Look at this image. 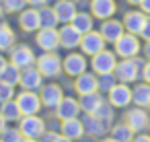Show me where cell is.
<instances>
[{
    "instance_id": "13",
    "label": "cell",
    "mask_w": 150,
    "mask_h": 142,
    "mask_svg": "<svg viewBox=\"0 0 150 142\" xmlns=\"http://www.w3.org/2000/svg\"><path fill=\"white\" fill-rule=\"evenodd\" d=\"M146 19H148V17H146L142 11H129V13H125V17H123V27H125L127 33L140 35L142 29H144Z\"/></svg>"
},
{
    "instance_id": "28",
    "label": "cell",
    "mask_w": 150,
    "mask_h": 142,
    "mask_svg": "<svg viewBox=\"0 0 150 142\" xmlns=\"http://www.w3.org/2000/svg\"><path fill=\"white\" fill-rule=\"evenodd\" d=\"M4 115V119L6 121H17V119H21V107H19V103L17 101H6V103H2V111H0Z\"/></svg>"
},
{
    "instance_id": "51",
    "label": "cell",
    "mask_w": 150,
    "mask_h": 142,
    "mask_svg": "<svg viewBox=\"0 0 150 142\" xmlns=\"http://www.w3.org/2000/svg\"><path fill=\"white\" fill-rule=\"evenodd\" d=\"M0 17H2V9H0Z\"/></svg>"
},
{
    "instance_id": "9",
    "label": "cell",
    "mask_w": 150,
    "mask_h": 142,
    "mask_svg": "<svg viewBox=\"0 0 150 142\" xmlns=\"http://www.w3.org/2000/svg\"><path fill=\"white\" fill-rule=\"evenodd\" d=\"M17 103L21 107V113L23 115H35L41 107V99L33 93V91H23L19 97H17Z\"/></svg>"
},
{
    "instance_id": "11",
    "label": "cell",
    "mask_w": 150,
    "mask_h": 142,
    "mask_svg": "<svg viewBox=\"0 0 150 142\" xmlns=\"http://www.w3.org/2000/svg\"><path fill=\"white\" fill-rule=\"evenodd\" d=\"M60 33V45L62 48H66V50H74V48H78L80 45V39H82V33L70 23H66L64 27H62V31H58Z\"/></svg>"
},
{
    "instance_id": "5",
    "label": "cell",
    "mask_w": 150,
    "mask_h": 142,
    "mask_svg": "<svg viewBox=\"0 0 150 142\" xmlns=\"http://www.w3.org/2000/svg\"><path fill=\"white\" fill-rule=\"evenodd\" d=\"M19 130L23 134V138H31V140H37L45 134V124L41 117L37 115H25L19 124Z\"/></svg>"
},
{
    "instance_id": "52",
    "label": "cell",
    "mask_w": 150,
    "mask_h": 142,
    "mask_svg": "<svg viewBox=\"0 0 150 142\" xmlns=\"http://www.w3.org/2000/svg\"><path fill=\"white\" fill-rule=\"evenodd\" d=\"M0 142H2V140H0Z\"/></svg>"
},
{
    "instance_id": "47",
    "label": "cell",
    "mask_w": 150,
    "mask_h": 142,
    "mask_svg": "<svg viewBox=\"0 0 150 142\" xmlns=\"http://www.w3.org/2000/svg\"><path fill=\"white\" fill-rule=\"evenodd\" d=\"M56 142H72V140H70V138H66V136H58V138H56Z\"/></svg>"
},
{
    "instance_id": "42",
    "label": "cell",
    "mask_w": 150,
    "mask_h": 142,
    "mask_svg": "<svg viewBox=\"0 0 150 142\" xmlns=\"http://www.w3.org/2000/svg\"><path fill=\"white\" fill-rule=\"evenodd\" d=\"M140 9H142L144 15H150V0H142V2H140Z\"/></svg>"
},
{
    "instance_id": "2",
    "label": "cell",
    "mask_w": 150,
    "mask_h": 142,
    "mask_svg": "<svg viewBox=\"0 0 150 142\" xmlns=\"http://www.w3.org/2000/svg\"><path fill=\"white\" fill-rule=\"evenodd\" d=\"M123 121H125L136 134L150 130V113L146 111V107H138V105H136L134 109H127L125 115H123Z\"/></svg>"
},
{
    "instance_id": "19",
    "label": "cell",
    "mask_w": 150,
    "mask_h": 142,
    "mask_svg": "<svg viewBox=\"0 0 150 142\" xmlns=\"http://www.w3.org/2000/svg\"><path fill=\"white\" fill-rule=\"evenodd\" d=\"M39 99H41V105H45V107H58V103L64 99V93L58 84H45V87H41Z\"/></svg>"
},
{
    "instance_id": "26",
    "label": "cell",
    "mask_w": 150,
    "mask_h": 142,
    "mask_svg": "<svg viewBox=\"0 0 150 142\" xmlns=\"http://www.w3.org/2000/svg\"><path fill=\"white\" fill-rule=\"evenodd\" d=\"M109 132H111V138L115 140V142H132L134 140V136H136V132L123 121V124H115L113 128H109Z\"/></svg>"
},
{
    "instance_id": "7",
    "label": "cell",
    "mask_w": 150,
    "mask_h": 142,
    "mask_svg": "<svg viewBox=\"0 0 150 142\" xmlns=\"http://www.w3.org/2000/svg\"><path fill=\"white\" fill-rule=\"evenodd\" d=\"M105 43H107V41L103 39L101 31H88V33H84L82 39H80V50H82L86 56H95V54H99V52L105 50Z\"/></svg>"
},
{
    "instance_id": "41",
    "label": "cell",
    "mask_w": 150,
    "mask_h": 142,
    "mask_svg": "<svg viewBox=\"0 0 150 142\" xmlns=\"http://www.w3.org/2000/svg\"><path fill=\"white\" fill-rule=\"evenodd\" d=\"M56 138H58L56 132H45V134L41 136V142H56Z\"/></svg>"
},
{
    "instance_id": "23",
    "label": "cell",
    "mask_w": 150,
    "mask_h": 142,
    "mask_svg": "<svg viewBox=\"0 0 150 142\" xmlns=\"http://www.w3.org/2000/svg\"><path fill=\"white\" fill-rule=\"evenodd\" d=\"M19 25H21V29L23 31H37L39 27H41V21H39V11H33V9H29V11H23L21 13V17H19Z\"/></svg>"
},
{
    "instance_id": "37",
    "label": "cell",
    "mask_w": 150,
    "mask_h": 142,
    "mask_svg": "<svg viewBox=\"0 0 150 142\" xmlns=\"http://www.w3.org/2000/svg\"><path fill=\"white\" fill-rule=\"evenodd\" d=\"M27 4V0H4V9L8 13H17V11H23V6Z\"/></svg>"
},
{
    "instance_id": "4",
    "label": "cell",
    "mask_w": 150,
    "mask_h": 142,
    "mask_svg": "<svg viewBox=\"0 0 150 142\" xmlns=\"http://www.w3.org/2000/svg\"><path fill=\"white\" fill-rule=\"evenodd\" d=\"M93 70L97 74H109V72H115V66H117V54L115 52H109V50H103L99 54L93 56V62H91Z\"/></svg>"
},
{
    "instance_id": "14",
    "label": "cell",
    "mask_w": 150,
    "mask_h": 142,
    "mask_svg": "<svg viewBox=\"0 0 150 142\" xmlns=\"http://www.w3.org/2000/svg\"><path fill=\"white\" fill-rule=\"evenodd\" d=\"M123 31H125L123 23H119V21H115V19H105L103 25H101V35H103V39L109 41V43H115V41L123 35Z\"/></svg>"
},
{
    "instance_id": "45",
    "label": "cell",
    "mask_w": 150,
    "mask_h": 142,
    "mask_svg": "<svg viewBox=\"0 0 150 142\" xmlns=\"http://www.w3.org/2000/svg\"><path fill=\"white\" fill-rule=\"evenodd\" d=\"M4 124H6V119H4V115H2V113H0V134H2V130L6 128Z\"/></svg>"
},
{
    "instance_id": "44",
    "label": "cell",
    "mask_w": 150,
    "mask_h": 142,
    "mask_svg": "<svg viewBox=\"0 0 150 142\" xmlns=\"http://www.w3.org/2000/svg\"><path fill=\"white\" fill-rule=\"evenodd\" d=\"M29 4H33V6H41V4H45L47 0H27Z\"/></svg>"
},
{
    "instance_id": "43",
    "label": "cell",
    "mask_w": 150,
    "mask_h": 142,
    "mask_svg": "<svg viewBox=\"0 0 150 142\" xmlns=\"http://www.w3.org/2000/svg\"><path fill=\"white\" fill-rule=\"evenodd\" d=\"M144 56H146V60H150V39H148L146 45H144Z\"/></svg>"
},
{
    "instance_id": "12",
    "label": "cell",
    "mask_w": 150,
    "mask_h": 142,
    "mask_svg": "<svg viewBox=\"0 0 150 142\" xmlns=\"http://www.w3.org/2000/svg\"><path fill=\"white\" fill-rule=\"evenodd\" d=\"M117 11V4L115 0H91V13L93 17L105 21V19H111Z\"/></svg>"
},
{
    "instance_id": "16",
    "label": "cell",
    "mask_w": 150,
    "mask_h": 142,
    "mask_svg": "<svg viewBox=\"0 0 150 142\" xmlns=\"http://www.w3.org/2000/svg\"><path fill=\"white\" fill-rule=\"evenodd\" d=\"M78 113H80V105H78V101L72 99V97H64V99L58 103V107H56V115H58L62 121H64V119L78 117Z\"/></svg>"
},
{
    "instance_id": "29",
    "label": "cell",
    "mask_w": 150,
    "mask_h": 142,
    "mask_svg": "<svg viewBox=\"0 0 150 142\" xmlns=\"http://www.w3.org/2000/svg\"><path fill=\"white\" fill-rule=\"evenodd\" d=\"M39 21H41V29H56V25L60 23L56 11L54 9H47V6L39 11Z\"/></svg>"
},
{
    "instance_id": "34",
    "label": "cell",
    "mask_w": 150,
    "mask_h": 142,
    "mask_svg": "<svg viewBox=\"0 0 150 142\" xmlns=\"http://www.w3.org/2000/svg\"><path fill=\"white\" fill-rule=\"evenodd\" d=\"M117 78H115V74L113 72H109V74H99V91H105V93H109L117 82H115Z\"/></svg>"
},
{
    "instance_id": "46",
    "label": "cell",
    "mask_w": 150,
    "mask_h": 142,
    "mask_svg": "<svg viewBox=\"0 0 150 142\" xmlns=\"http://www.w3.org/2000/svg\"><path fill=\"white\" fill-rule=\"evenodd\" d=\"M6 68V62H4V58L2 56H0V74H2V70Z\"/></svg>"
},
{
    "instance_id": "49",
    "label": "cell",
    "mask_w": 150,
    "mask_h": 142,
    "mask_svg": "<svg viewBox=\"0 0 150 142\" xmlns=\"http://www.w3.org/2000/svg\"><path fill=\"white\" fill-rule=\"evenodd\" d=\"M99 142H115V140H113V138L109 136V138H103V140H99Z\"/></svg>"
},
{
    "instance_id": "30",
    "label": "cell",
    "mask_w": 150,
    "mask_h": 142,
    "mask_svg": "<svg viewBox=\"0 0 150 142\" xmlns=\"http://www.w3.org/2000/svg\"><path fill=\"white\" fill-rule=\"evenodd\" d=\"M72 25L84 35V33H88V31H93V17L91 15H86V13H76L74 15V19H72Z\"/></svg>"
},
{
    "instance_id": "39",
    "label": "cell",
    "mask_w": 150,
    "mask_h": 142,
    "mask_svg": "<svg viewBox=\"0 0 150 142\" xmlns=\"http://www.w3.org/2000/svg\"><path fill=\"white\" fill-rule=\"evenodd\" d=\"M140 35H142V37H144L146 41L150 39V17L146 19V23H144V29H142V33H140Z\"/></svg>"
},
{
    "instance_id": "50",
    "label": "cell",
    "mask_w": 150,
    "mask_h": 142,
    "mask_svg": "<svg viewBox=\"0 0 150 142\" xmlns=\"http://www.w3.org/2000/svg\"><path fill=\"white\" fill-rule=\"evenodd\" d=\"M21 142H35V140H31V138H23Z\"/></svg>"
},
{
    "instance_id": "38",
    "label": "cell",
    "mask_w": 150,
    "mask_h": 142,
    "mask_svg": "<svg viewBox=\"0 0 150 142\" xmlns=\"http://www.w3.org/2000/svg\"><path fill=\"white\" fill-rule=\"evenodd\" d=\"M142 78H144V82H148L150 84V60L144 64V68H142Z\"/></svg>"
},
{
    "instance_id": "15",
    "label": "cell",
    "mask_w": 150,
    "mask_h": 142,
    "mask_svg": "<svg viewBox=\"0 0 150 142\" xmlns=\"http://www.w3.org/2000/svg\"><path fill=\"white\" fill-rule=\"evenodd\" d=\"M11 62L19 68H29L33 66L35 62V56H33V50L29 45H17L13 52H11Z\"/></svg>"
},
{
    "instance_id": "32",
    "label": "cell",
    "mask_w": 150,
    "mask_h": 142,
    "mask_svg": "<svg viewBox=\"0 0 150 142\" xmlns=\"http://www.w3.org/2000/svg\"><path fill=\"white\" fill-rule=\"evenodd\" d=\"M15 43V33L8 25H0V50H11Z\"/></svg>"
},
{
    "instance_id": "6",
    "label": "cell",
    "mask_w": 150,
    "mask_h": 142,
    "mask_svg": "<svg viewBox=\"0 0 150 142\" xmlns=\"http://www.w3.org/2000/svg\"><path fill=\"white\" fill-rule=\"evenodd\" d=\"M37 70H39L43 76L54 78V76H58L60 70H62V60L58 58V54H54V52H45V54L37 60Z\"/></svg>"
},
{
    "instance_id": "33",
    "label": "cell",
    "mask_w": 150,
    "mask_h": 142,
    "mask_svg": "<svg viewBox=\"0 0 150 142\" xmlns=\"http://www.w3.org/2000/svg\"><path fill=\"white\" fill-rule=\"evenodd\" d=\"M95 115H99V117H101V119L111 128V121H113V115H115V113H113V105H111L109 101H107V103L103 101V103H101V107L95 111Z\"/></svg>"
},
{
    "instance_id": "25",
    "label": "cell",
    "mask_w": 150,
    "mask_h": 142,
    "mask_svg": "<svg viewBox=\"0 0 150 142\" xmlns=\"http://www.w3.org/2000/svg\"><path fill=\"white\" fill-rule=\"evenodd\" d=\"M54 11H56L60 23H72L74 15H76V6H74V2H70V0H58Z\"/></svg>"
},
{
    "instance_id": "27",
    "label": "cell",
    "mask_w": 150,
    "mask_h": 142,
    "mask_svg": "<svg viewBox=\"0 0 150 142\" xmlns=\"http://www.w3.org/2000/svg\"><path fill=\"white\" fill-rule=\"evenodd\" d=\"M134 95V103L138 107H150V84L148 82H140L132 89Z\"/></svg>"
},
{
    "instance_id": "8",
    "label": "cell",
    "mask_w": 150,
    "mask_h": 142,
    "mask_svg": "<svg viewBox=\"0 0 150 142\" xmlns=\"http://www.w3.org/2000/svg\"><path fill=\"white\" fill-rule=\"evenodd\" d=\"M109 103L117 109H123L127 107L129 103H134V95H132V89L125 84V82H119L115 84L111 91H109Z\"/></svg>"
},
{
    "instance_id": "36",
    "label": "cell",
    "mask_w": 150,
    "mask_h": 142,
    "mask_svg": "<svg viewBox=\"0 0 150 142\" xmlns=\"http://www.w3.org/2000/svg\"><path fill=\"white\" fill-rule=\"evenodd\" d=\"M2 142H21L23 140V134H21V130H2Z\"/></svg>"
},
{
    "instance_id": "17",
    "label": "cell",
    "mask_w": 150,
    "mask_h": 142,
    "mask_svg": "<svg viewBox=\"0 0 150 142\" xmlns=\"http://www.w3.org/2000/svg\"><path fill=\"white\" fill-rule=\"evenodd\" d=\"M74 89L78 95H86V93H95L99 91V78L91 72H82L76 76V82H74Z\"/></svg>"
},
{
    "instance_id": "10",
    "label": "cell",
    "mask_w": 150,
    "mask_h": 142,
    "mask_svg": "<svg viewBox=\"0 0 150 142\" xmlns=\"http://www.w3.org/2000/svg\"><path fill=\"white\" fill-rule=\"evenodd\" d=\"M82 126H84V132H86L88 136H93V138H101V136H105V132L109 130V126H107L99 115H95V113H84Z\"/></svg>"
},
{
    "instance_id": "21",
    "label": "cell",
    "mask_w": 150,
    "mask_h": 142,
    "mask_svg": "<svg viewBox=\"0 0 150 142\" xmlns=\"http://www.w3.org/2000/svg\"><path fill=\"white\" fill-rule=\"evenodd\" d=\"M41 72L37 68H25L21 72V87L25 91H35V89H41Z\"/></svg>"
},
{
    "instance_id": "20",
    "label": "cell",
    "mask_w": 150,
    "mask_h": 142,
    "mask_svg": "<svg viewBox=\"0 0 150 142\" xmlns=\"http://www.w3.org/2000/svg\"><path fill=\"white\" fill-rule=\"evenodd\" d=\"M62 66H64L66 74H70V76H78V74L86 72V60H84L82 54H70V56H66V60H64Z\"/></svg>"
},
{
    "instance_id": "3",
    "label": "cell",
    "mask_w": 150,
    "mask_h": 142,
    "mask_svg": "<svg viewBox=\"0 0 150 142\" xmlns=\"http://www.w3.org/2000/svg\"><path fill=\"white\" fill-rule=\"evenodd\" d=\"M113 45H115V54L119 58H136L142 50V45L134 33H123Z\"/></svg>"
},
{
    "instance_id": "24",
    "label": "cell",
    "mask_w": 150,
    "mask_h": 142,
    "mask_svg": "<svg viewBox=\"0 0 150 142\" xmlns=\"http://www.w3.org/2000/svg\"><path fill=\"white\" fill-rule=\"evenodd\" d=\"M103 103V97L95 91V93H86V95H80L78 99V105H80V111L84 113H95Z\"/></svg>"
},
{
    "instance_id": "1",
    "label": "cell",
    "mask_w": 150,
    "mask_h": 142,
    "mask_svg": "<svg viewBox=\"0 0 150 142\" xmlns=\"http://www.w3.org/2000/svg\"><path fill=\"white\" fill-rule=\"evenodd\" d=\"M142 68H144V62L138 60V56L136 58H123L121 62H117L113 74H115V78L119 82L129 84V82H136L138 80V76L142 74Z\"/></svg>"
},
{
    "instance_id": "18",
    "label": "cell",
    "mask_w": 150,
    "mask_h": 142,
    "mask_svg": "<svg viewBox=\"0 0 150 142\" xmlns=\"http://www.w3.org/2000/svg\"><path fill=\"white\" fill-rule=\"evenodd\" d=\"M37 45L43 52H54L60 45V33L56 29H41L37 33Z\"/></svg>"
},
{
    "instance_id": "40",
    "label": "cell",
    "mask_w": 150,
    "mask_h": 142,
    "mask_svg": "<svg viewBox=\"0 0 150 142\" xmlns=\"http://www.w3.org/2000/svg\"><path fill=\"white\" fill-rule=\"evenodd\" d=\"M132 142H150V134L140 132V134H136V136H134V140H132Z\"/></svg>"
},
{
    "instance_id": "35",
    "label": "cell",
    "mask_w": 150,
    "mask_h": 142,
    "mask_svg": "<svg viewBox=\"0 0 150 142\" xmlns=\"http://www.w3.org/2000/svg\"><path fill=\"white\" fill-rule=\"evenodd\" d=\"M15 97V87L4 82V80H0V103H6Z\"/></svg>"
},
{
    "instance_id": "22",
    "label": "cell",
    "mask_w": 150,
    "mask_h": 142,
    "mask_svg": "<svg viewBox=\"0 0 150 142\" xmlns=\"http://www.w3.org/2000/svg\"><path fill=\"white\" fill-rule=\"evenodd\" d=\"M62 136L70 138V140H78L84 136V126H82V119L78 117H72V119H64L62 121Z\"/></svg>"
},
{
    "instance_id": "48",
    "label": "cell",
    "mask_w": 150,
    "mask_h": 142,
    "mask_svg": "<svg viewBox=\"0 0 150 142\" xmlns=\"http://www.w3.org/2000/svg\"><path fill=\"white\" fill-rule=\"evenodd\" d=\"M125 2H127V4H140L142 0H125Z\"/></svg>"
},
{
    "instance_id": "31",
    "label": "cell",
    "mask_w": 150,
    "mask_h": 142,
    "mask_svg": "<svg viewBox=\"0 0 150 142\" xmlns=\"http://www.w3.org/2000/svg\"><path fill=\"white\" fill-rule=\"evenodd\" d=\"M0 80H4V82L15 87L17 82H21V68L15 66V64H6V68L2 70V74H0Z\"/></svg>"
}]
</instances>
